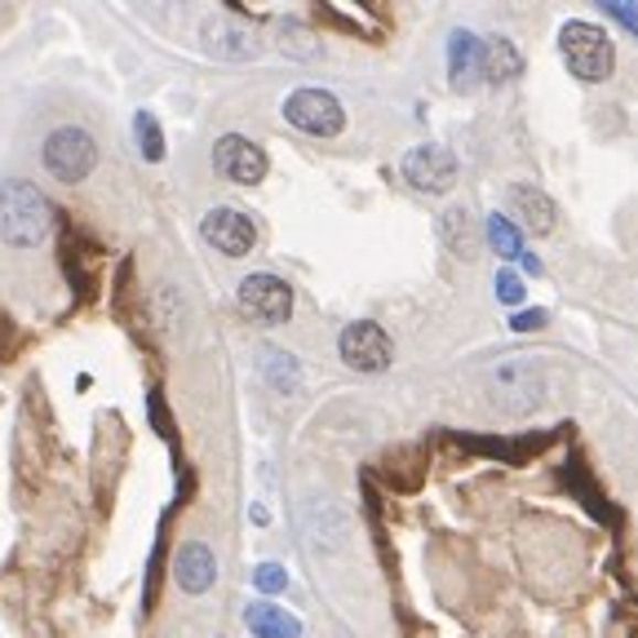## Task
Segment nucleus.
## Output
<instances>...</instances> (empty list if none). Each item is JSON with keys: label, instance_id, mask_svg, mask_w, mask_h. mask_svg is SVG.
Listing matches in <instances>:
<instances>
[{"label": "nucleus", "instance_id": "6", "mask_svg": "<svg viewBox=\"0 0 638 638\" xmlns=\"http://www.w3.org/2000/svg\"><path fill=\"white\" fill-rule=\"evenodd\" d=\"M213 164H217V173H222L226 182H235V187H253V182L266 178V151H262L257 142L240 138V134H226V138L213 147Z\"/></svg>", "mask_w": 638, "mask_h": 638}, {"label": "nucleus", "instance_id": "16", "mask_svg": "<svg viewBox=\"0 0 638 638\" xmlns=\"http://www.w3.org/2000/svg\"><path fill=\"white\" fill-rule=\"evenodd\" d=\"M204 36L213 41V50L217 54H226V59H248L257 45L248 41V32H240V28H231V23H204Z\"/></svg>", "mask_w": 638, "mask_h": 638}, {"label": "nucleus", "instance_id": "21", "mask_svg": "<svg viewBox=\"0 0 638 638\" xmlns=\"http://www.w3.org/2000/svg\"><path fill=\"white\" fill-rule=\"evenodd\" d=\"M497 297H501L506 306L523 301V279H519L514 270H501V275H497Z\"/></svg>", "mask_w": 638, "mask_h": 638}, {"label": "nucleus", "instance_id": "20", "mask_svg": "<svg viewBox=\"0 0 638 638\" xmlns=\"http://www.w3.org/2000/svg\"><path fill=\"white\" fill-rule=\"evenodd\" d=\"M253 585H257L262 594H279V589L288 585V576H284V567H279V563H262V567L253 572Z\"/></svg>", "mask_w": 638, "mask_h": 638}, {"label": "nucleus", "instance_id": "15", "mask_svg": "<svg viewBox=\"0 0 638 638\" xmlns=\"http://www.w3.org/2000/svg\"><path fill=\"white\" fill-rule=\"evenodd\" d=\"M439 231H444V244H448L457 257H475L479 235H475V217H470V209H448V213L439 217Z\"/></svg>", "mask_w": 638, "mask_h": 638}, {"label": "nucleus", "instance_id": "7", "mask_svg": "<svg viewBox=\"0 0 638 638\" xmlns=\"http://www.w3.org/2000/svg\"><path fill=\"white\" fill-rule=\"evenodd\" d=\"M404 178H408L417 191L439 195V191H448V187L457 182V160H453L448 147L426 142V147H413V151L404 156Z\"/></svg>", "mask_w": 638, "mask_h": 638}, {"label": "nucleus", "instance_id": "18", "mask_svg": "<svg viewBox=\"0 0 638 638\" xmlns=\"http://www.w3.org/2000/svg\"><path fill=\"white\" fill-rule=\"evenodd\" d=\"M134 134H138V151H142L147 160H164V134H160V125H156L151 111H138V116H134Z\"/></svg>", "mask_w": 638, "mask_h": 638}, {"label": "nucleus", "instance_id": "24", "mask_svg": "<svg viewBox=\"0 0 638 638\" xmlns=\"http://www.w3.org/2000/svg\"><path fill=\"white\" fill-rule=\"evenodd\" d=\"M607 14H612V19H620L629 32H638V10H634V6H625V0H612Z\"/></svg>", "mask_w": 638, "mask_h": 638}, {"label": "nucleus", "instance_id": "11", "mask_svg": "<svg viewBox=\"0 0 638 638\" xmlns=\"http://www.w3.org/2000/svg\"><path fill=\"white\" fill-rule=\"evenodd\" d=\"M510 209H514V217H519L532 235H550V231H554L559 209H554V200H550L541 187H532V182H514V187H510Z\"/></svg>", "mask_w": 638, "mask_h": 638}, {"label": "nucleus", "instance_id": "1", "mask_svg": "<svg viewBox=\"0 0 638 638\" xmlns=\"http://www.w3.org/2000/svg\"><path fill=\"white\" fill-rule=\"evenodd\" d=\"M54 226V204L32 187V182H6L0 187V240L19 248L45 244Z\"/></svg>", "mask_w": 638, "mask_h": 638}, {"label": "nucleus", "instance_id": "19", "mask_svg": "<svg viewBox=\"0 0 638 638\" xmlns=\"http://www.w3.org/2000/svg\"><path fill=\"white\" fill-rule=\"evenodd\" d=\"M262 373H266L279 391H293V386H297V364H293L284 351H266V355H262Z\"/></svg>", "mask_w": 638, "mask_h": 638}, {"label": "nucleus", "instance_id": "2", "mask_svg": "<svg viewBox=\"0 0 638 638\" xmlns=\"http://www.w3.org/2000/svg\"><path fill=\"white\" fill-rule=\"evenodd\" d=\"M559 54H563L567 72H572L576 81H585V85L607 81V76H612V63H616V50H612L607 32L594 28V23H563V32H559Z\"/></svg>", "mask_w": 638, "mask_h": 638}, {"label": "nucleus", "instance_id": "4", "mask_svg": "<svg viewBox=\"0 0 638 638\" xmlns=\"http://www.w3.org/2000/svg\"><path fill=\"white\" fill-rule=\"evenodd\" d=\"M94 164H98V147H94V138L85 129H59V134H50V142H45V169L59 182H81V178L94 173Z\"/></svg>", "mask_w": 638, "mask_h": 638}, {"label": "nucleus", "instance_id": "17", "mask_svg": "<svg viewBox=\"0 0 638 638\" xmlns=\"http://www.w3.org/2000/svg\"><path fill=\"white\" fill-rule=\"evenodd\" d=\"M488 240H492V248H497L506 262L523 257V240H519V231H514V222H510V217L492 213V217H488Z\"/></svg>", "mask_w": 638, "mask_h": 638}, {"label": "nucleus", "instance_id": "8", "mask_svg": "<svg viewBox=\"0 0 638 638\" xmlns=\"http://www.w3.org/2000/svg\"><path fill=\"white\" fill-rule=\"evenodd\" d=\"M200 235H204L217 253H226V257H244V253L257 244V226H253V217L240 213V209H213V213L200 222Z\"/></svg>", "mask_w": 638, "mask_h": 638}, {"label": "nucleus", "instance_id": "10", "mask_svg": "<svg viewBox=\"0 0 638 638\" xmlns=\"http://www.w3.org/2000/svg\"><path fill=\"white\" fill-rule=\"evenodd\" d=\"M448 76H453V89H475L479 76H483V41L475 32H453L448 36Z\"/></svg>", "mask_w": 638, "mask_h": 638}, {"label": "nucleus", "instance_id": "5", "mask_svg": "<svg viewBox=\"0 0 638 638\" xmlns=\"http://www.w3.org/2000/svg\"><path fill=\"white\" fill-rule=\"evenodd\" d=\"M240 310L257 325H284L293 315V288L279 275H248L240 284Z\"/></svg>", "mask_w": 638, "mask_h": 638}, {"label": "nucleus", "instance_id": "23", "mask_svg": "<svg viewBox=\"0 0 638 638\" xmlns=\"http://www.w3.org/2000/svg\"><path fill=\"white\" fill-rule=\"evenodd\" d=\"M510 325H514L519 333H532V329H541V325H545V310H519V315L510 319Z\"/></svg>", "mask_w": 638, "mask_h": 638}, {"label": "nucleus", "instance_id": "13", "mask_svg": "<svg viewBox=\"0 0 638 638\" xmlns=\"http://www.w3.org/2000/svg\"><path fill=\"white\" fill-rule=\"evenodd\" d=\"M244 625L257 634V638H301V625L293 612L275 607V603H253L244 612Z\"/></svg>", "mask_w": 638, "mask_h": 638}, {"label": "nucleus", "instance_id": "25", "mask_svg": "<svg viewBox=\"0 0 638 638\" xmlns=\"http://www.w3.org/2000/svg\"><path fill=\"white\" fill-rule=\"evenodd\" d=\"M519 262H523V270H532V275H541V262H536V257H532V253H523V257H519Z\"/></svg>", "mask_w": 638, "mask_h": 638}, {"label": "nucleus", "instance_id": "3", "mask_svg": "<svg viewBox=\"0 0 638 638\" xmlns=\"http://www.w3.org/2000/svg\"><path fill=\"white\" fill-rule=\"evenodd\" d=\"M284 116H288L293 129L315 134V138H333V134H342V125H347L342 103H338L333 94H325V89H297V94L284 103Z\"/></svg>", "mask_w": 638, "mask_h": 638}, {"label": "nucleus", "instance_id": "12", "mask_svg": "<svg viewBox=\"0 0 638 638\" xmlns=\"http://www.w3.org/2000/svg\"><path fill=\"white\" fill-rule=\"evenodd\" d=\"M173 576L187 594H204L217 576V563H213V550L200 545V541H187L178 554H173Z\"/></svg>", "mask_w": 638, "mask_h": 638}, {"label": "nucleus", "instance_id": "14", "mask_svg": "<svg viewBox=\"0 0 638 638\" xmlns=\"http://www.w3.org/2000/svg\"><path fill=\"white\" fill-rule=\"evenodd\" d=\"M519 72H523V54L514 50V41H506V36L483 41V76L488 81H514Z\"/></svg>", "mask_w": 638, "mask_h": 638}, {"label": "nucleus", "instance_id": "9", "mask_svg": "<svg viewBox=\"0 0 638 638\" xmlns=\"http://www.w3.org/2000/svg\"><path fill=\"white\" fill-rule=\"evenodd\" d=\"M342 360L360 373H382L391 364V338L369 325V319H360V325H347L342 333Z\"/></svg>", "mask_w": 638, "mask_h": 638}, {"label": "nucleus", "instance_id": "22", "mask_svg": "<svg viewBox=\"0 0 638 638\" xmlns=\"http://www.w3.org/2000/svg\"><path fill=\"white\" fill-rule=\"evenodd\" d=\"M284 50H288V54H306V59H310V54H315L310 32H306V28H284Z\"/></svg>", "mask_w": 638, "mask_h": 638}]
</instances>
